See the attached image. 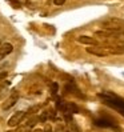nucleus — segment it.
Segmentation results:
<instances>
[{
    "instance_id": "obj_1",
    "label": "nucleus",
    "mask_w": 124,
    "mask_h": 132,
    "mask_svg": "<svg viewBox=\"0 0 124 132\" xmlns=\"http://www.w3.org/2000/svg\"><path fill=\"white\" fill-rule=\"evenodd\" d=\"M102 28L105 31H112V32H123L124 31V20L118 18H107L102 21Z\"/></svg>"
},
{
    "instance_id": "obj_2",
    "label": "nucleus",
    "mask_w": 124,
    "mask_h": 132,
    "mask_svg": "<svg viewBox=\"0 0 124 132\" xmlns=\"http://www.w3.org/2000/svg\"><path fill=\"white\" fill-rule=\"evenodd\" d=\"M18 99H19V92H18V91H12L11 96H10L8 99H5V102H3L2 108H3V110H10L12 105L16 104Z\"/></svg>"
},
{
    "instance_id": "obj_3",
    "label": "nucleus",
    "mask_w": 124,
    "mask_h": 132,
    "mask_svg": "<svg viewBox=\"0 0 124 132\" xmlns=\"http://www.w3.org/2000/svg\"><path fill=\"white\" fill-rule=\"evenodd\" d=\"M24 116H26V112H23V111H19L16 112L12 118L8 120V126L10 127H18L19 124L23 121V119H24Z\"/></svg>"
},
{
    "instance_id": "obj_4",
    "label": "nucleus",
    "mask_w": 124,
    "mask_h": 132,
    "mask_svg": "<svg viewBox=\"0 0 124 132\" xmlns=\"http://www.w3.org/2000/svg\"><path fill=\"white\" fill-rule=\"evenodd\" d=\"M87 52L92 53V55H95V56H99V57L108 56V52H107L105 47H99V45H94V47L87 48Z\"/></svg>"
},
{
    "instance_id": "obj_5",
    "label": "nucleus",
    "mask_w": 124,
    "mask_h": 132,
    "mask_svg": "<svg viewBox=\"0 0 124 132\" xmlns=\"http://www.w3.org/2000/svg\"><path fill=\"white\" fill-rule=\"evenodd\" d=\"M115 120L108 119V118H99L95 119V124L99 127H104V128H110V127H115Z\"/></svg>"
},
{
    "instance_id": "obj_6",
    "label": "nucleus",
    "mask_w": 124,
    "mask_h": 132,
    "mask_svg": "<svg viewBox=\"0 0 124 132\" xmlns=\"http://www.w3.org/2000/svg\"><path fill=\"white\" fill-rule=\"evenodd\" d=\"M12 50H13V47L10 43H4V44L0 45V61H2L7 55H10V53L12 52Z\"/></svg>"
},
{
    "instance_id": "obj_7",
    "label": "nucleus",
    "mask_w": 124,
    "mask_h": 132,
    "mask_svg": "<svg viewBox=\"0 0 124 132\" xmlns=\"http://www.w3.org/2000/svg\"><path fill=\"white\" fill-rule=\"evenodd\" d=\"M77 40H79V43L81 44H88L89 47H92V45H97V40L94 37H91V36H79L77 37Z\"/></svg>"
},
{
    "instance_id": "obj_8",
    "label": "nucleus",
    "mask_w": 124,
    "mask_h": 132,
    "mask_svg": "<svg viewBox=\"0 0 124 132\" xmlns=\"http://www.w3.org/2000/svg\"><path fill=\"white\" fill-rule=\"evenodd\" d=\"M108 55H123L124 45H115V47H105Z\"/></svg>"
},
{
    "instance_id": "obj_9",
    "label": "nucleus",
    "mask_w": 124,
    "mask_h": 132,
    "mask_svg": "<svg viewBox=\"0 0 124 132\" xmlns=\"http://www.w3.org/2000/svg\"><path fill=\"white\" fill-rule=\"evenodd\" d=\"M8 95V84H4L0 87V100H3Z\"/></svg>"
},
{
    "instance_id": "obj_10",
    "label": "nucleus",
    "mask_w": 124,
    "mask_h": 132,
    "mask_svg": "<svg viewBox=\"0 0 124 132\" xmlns=\"http://www.w3.org/2000/svg\"><path fill=\"white\" fill-rule=\"evenodd\" d=\"M8 3H10V4H12L13 8H20V7H21V4H20L19 2H13V0H8Z\"/></svg>"
},
{
    "instance_id": "obj_11",
    "label": "nucleus",
    "mask_w": 124,
    "mask_h": 132,
    "mask_svg": "<svg viewBox=\"0 0 124 132\" xmlns=\"http://www.w3.org/2000/svg\"><path fill=\"white\" fill-rule=\"evenodd\" d=\"M15 132H29V127H24V128H18Z\"/></svg>"
},
{
    "instance_id": "obj_12",
    "label": "nucleus",
    "mask_w": 124,
    "mask_h": 132,
    "mask_svg": "<svg viewBox=\"0 0 124 132\" xmlns=\"http://www.w3.org/2000/svg\"><path fill=\"white\" fill-rule=\"evenodd\" d=\"M53 3H55L56 5H63L65 3V0H53Z\"/></svg>"
},
{
    "instance_id": "obj_13",
    "label": "nucleus",
    "mask_w": 124,
    "mask_h": 132,
    "mask_svg": "<svg viewBox=\"0 0 124 132\" xmlns=\"http://www.w3.org/2000/svg\"><path fill=\"white\" fill-rule=\"evenodd\" d=\"M56 91H57V84L53 83L52 84V94H56Z\"/></svg>"
},
{
    "instance_id": "obj_14",
    "label": "nucleus",
    "mask_w": 124,
    "mask_h": 132,
    "mask_svg": "<svg viewBox=\"0 0 124 132\" xmlns=\"http://www.w3.org/2000/svg\"><path fill=\"white\" fill-rule=\"evenodd\" d=\"M123 34H124V31H123Z\"/></svg>"
}]
</instances>
